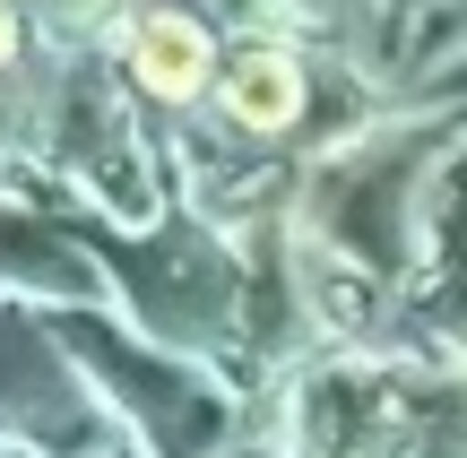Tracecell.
Masks as SVG:
<instances>
[{
	"mask_svg": "<svg viewBox=\"0 0 467 458\" xmlns=\"http://www.w3.org/2000/svg\"><path fill=\"white\" fill-rule=\"evenodd\" d=\"M130 78L148 87L156 104H200L208 87L225 78L217 69V35H208L191 9H148L139 35H130Z\"/></svg>",
	"mask_w": 467,
	"mask_h": 458,
	"instance_id": "2",
	"label": "cell"
},
{
	"mask_svg": "<svg viewBox=\"0 0 467 458\" xmlns=\"http://www.w3.org/2000/svg\"><path fill=\"white\" fill-rule=\"evenodd\" d=\"M217 113L243 138H285V130H303V113H312V69H303L285 44H243L225 61V78H217Z\"/></svg>",
	"mask_w": 467,
	"mask_h": 458,
	"instance_id": "1",
	"label": "cell"
},
{
	"mask_svg": "<svg viewBox=\"0 0 467 458\" xmlns=\"http://www.w3.org/2000/svg\"><path fill=\"white\" fill-rule=\"evenodd\" d=\"M17 44H26V26H17V0H0V69H17Z\"/></svg>",
	"mask_w": 467,
	"mask_h": 458,
	"instance_id": "3",
	"label": "cell"
}]
</instances>
